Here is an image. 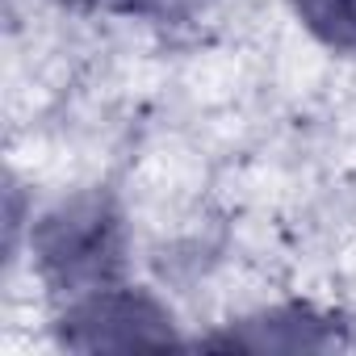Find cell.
<instances>
[{
	"mask_svg": "<svg viewBox=\"0 0 356 356\" xmlns=\"http://www.w3.org/2000/svg\"><path fill=\"white\" fill-rule=\"evenodd\" d=\"M34 256L47 281L59 293H92L105 289L122 268V227L105 197H76L51 210L34 235Z\"/></svg>",
	"mask_w": 356,
	"mask_h": 356,
	"instance_id": "cell-1",
	"label": "cell"
},
{
	"mask_svg": "<svg viewBox=\"0 0 356 356\" xmlns=\"http://www.w3.org/2000/svg\"><path fill=\"white\" fill-rule=\"evenodd\" d=\"M172 339V318L134 289H92L63 314V343L72 348H151Z\"/></svg>",
	"mask_w": 356,
	"mask_h": 356,
	"instance_id": "cell-2",
	"label": "cell"
},
{
	"mask_svg": "<svg viewBox=\"0 0 356 356\" xmlns=\"http://www.w3.org/2000/svg\"><path fill=\"white\" fill-rule=\"evenodd\" d=\"M298 13L331 47H356V0H298Z\"/></svg>",
	"mask_w": 356,
	"mask_h": 356,
	"instance_id": "cell-3",
	"label": "cell"
}]
</instances>
